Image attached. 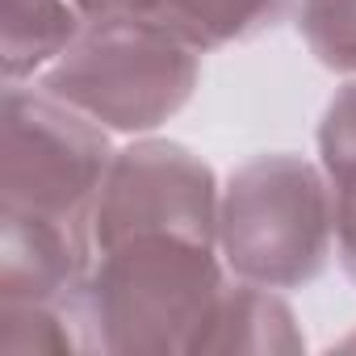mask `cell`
Here are the masks:
<instances>
[{
	"mask_svg": "<svg viewBox=\"0 0 356 356\" xmlns=\"http://www.w3.org/2000/svg\"><path fill=\"white\" fill-rule=\"evenodd\" d=\"M218 176L172 138H134L113 151L92 210V243L113 248L134 235H185L218 248Z\"/></svg>",
	"mask_w": 356,
	"mask_h": 356,
	"instance_id": "cell-5",
	"label": "cell"
},
{
	"mask_svg": "<svg viewBox=\"0 0 356 356\" xmlns=\"http://www.w3.org/2000/svg\"><path fill=\"white\" fill-rule=\"evenodd\" d=\"M335 252L339 268L356 285V202H335Z\"/></svg>",
	"mask_w": 356,
	"mask_h": 356,
	"instance_id": "cell-12",
	"label": "cell"
},
{
	"mask_svg": "<svg viewBox=\"0 0 356 356\" xmlns=\"http://www.w3.org/2000/svg\"><path fill=\"white\" fill-rule=\"evenodd\" d=\"M113 147L105 126L47 88H5L0 222L92 239V210Z\"/></svg>",
	"mask_w": 356,
	"mask_h": 356,
	"instance_id": "cell-4",
	"label": "cell"
},
{
	"mask_svg": "<svg viewBox=\"0 0 356 356\" xmlns=\"http://www.w3.org/2000/svg\"><path fill=\"white\" fill-rule=\"evenodd\" d=\"M222 285L214 248L185 235H134L101 248L76 293L88 352L197 356Z\"/></svg>",
	"mask_w": 356,
	"mask_h": 356,
	"instance_id": "cell-1",
	"label": "cell"
},
{
	"mask_svg": "<svg viewBox=\"0 0 356 356\" xmlns=\"http://www.w3.org/2000/svg\"><path fill=\"white\" fill-rule=\"evenodd\" d=\"M289 0H143V13L197 51H218L273 30Z\"/></svg>",
	"mask_w": 356,
	"mask_h": 356,
	"instance_id": "cell-7",
	"label": "cell"
},
{
	"mask_svg": "<svg viewBox=\"0 0 356 356\" xmlns=\"http://www.w3.org/2000/svg\"><path fill=\"white\" fill-rule=\"evenodd\" d=\"M76 9L84 13V22H101V17H138L143 0H76Z\"/></svg>",
	"mask_w": 356,
	"mask_h": 356,
	"instance_id": "cell-13",
	"label": "cell"
},
{
	"mask_svg": "<svg viewBox=\"0 0 356 356\" xmlns=\"http://www.w3.org/2000/svg\"><path fill=\"white\" fill-rule=\"evenodd\" d=\"M298 34L327 72L356 76V0H302Z\"/></svg>",
	"mask_w": 356,
	"mask_h": 356,
	"instance_id": "cell-10",
	"label": "cell"
},
{
	"mask_svg": "<svg viewBox=\"0 0 356 356\" xmlns=\"http://www.w3.org/2000/svg\"><path fill=\"white\" fill-rule=\"evenodd\" d=\"M0 352H88L80 310L59 302H0Z\"/></svg>",
	"mask_w": 356,
	"mask_h": 356,
	"instance_id": "cell-9",
	"label": "cell"
},
{
	"mask_svg": "<svg viewBox=\"0 0 356 356\" xmlns=\"http://www.w3.org/2000/svg\"><path fill=\"white\" fill-rule=\"evenodd\" d=\"M306 348L293 310L277 298V289L256 281H227L218 306L202 331L197 352H252V356H298Z\"/></svg>",
	"mask_w": 356,
	"mask_h": 356,
	"instance_id": "cell-6",
	"label": "cell"
},
{
	"mask_svg": "<svg viewBox=\"0 0 356 356\" xmlns=\"http://www.w3.org/2000/svg\"><path fill=\"white\" fill-rule=\"evenodd\" d=\"M80 30L84 13L76 9V0H5V42H0L5 80L22 84L38 67L55 63Z\"/></svg>",
	"mask_w": 356,
	"mask_h": 356,
	"instance_id": "cell-8",
	"label": "cell"
},
{
	"mask_svg": "<svg viewBox=\"0 0 356 356\" xmlns=\"http://www.w3.org/2000/svg\"><path fill=\"white\" fill-rule=\"evenodd\" d=\"M335 239L327 172L302 155H256L231 172L218 206L222 264L268 289H302L323 277Z\"/></svg>",
	"mask_w": 356,
	"mask_h": 356,
	"instance_id": "cell-3",
	"label": "cell"
},
{
	"mask_svg": "<svg viewBox=\"0 0 356 356\" xmlns=\"http://www.w3.org/2000/svg\"><path fill=\"white\" fill-rule=\"evenodd\" d=\"M318 159L335 202H356V80L331 97L318 122Z\"/></svg>",
	"mask_w": 356,
	"mask_h": 356,
	"instance_id": "cell-11",
	"label": "cell"
},
{
	"mask_svg": "<svg viewBox=\"0 0 356 356\" xmlns=\"http://www.w3.org/2000/svg\"><path fill=\"white\" fill-rule=\"evenodd\" d=\"M339 348H356V335H352V339H343V343H339Z\"/></svg>",
	"mask_w": 356,
	"mask_h": 356,
	"instance_id": "cell-14",
	"label": "cell"
},
{
	"mask_svg": "<svg viewBox=\"0 0 356 356\" xmlns=\"http://www.w3.org/2000/svg\"><path fill=\"white\" fill-rule=\"evenodd\" d=\"M202 51L151 17L84 22L76 42L47 63L38 88L105 130L147 134L176 118L202 76Z\"/></svg>",
	"mask_w": 356,
	"mask_h": 356,
	"instance_id": "cell-2",
	"label": "cell"
}]
</instances>
